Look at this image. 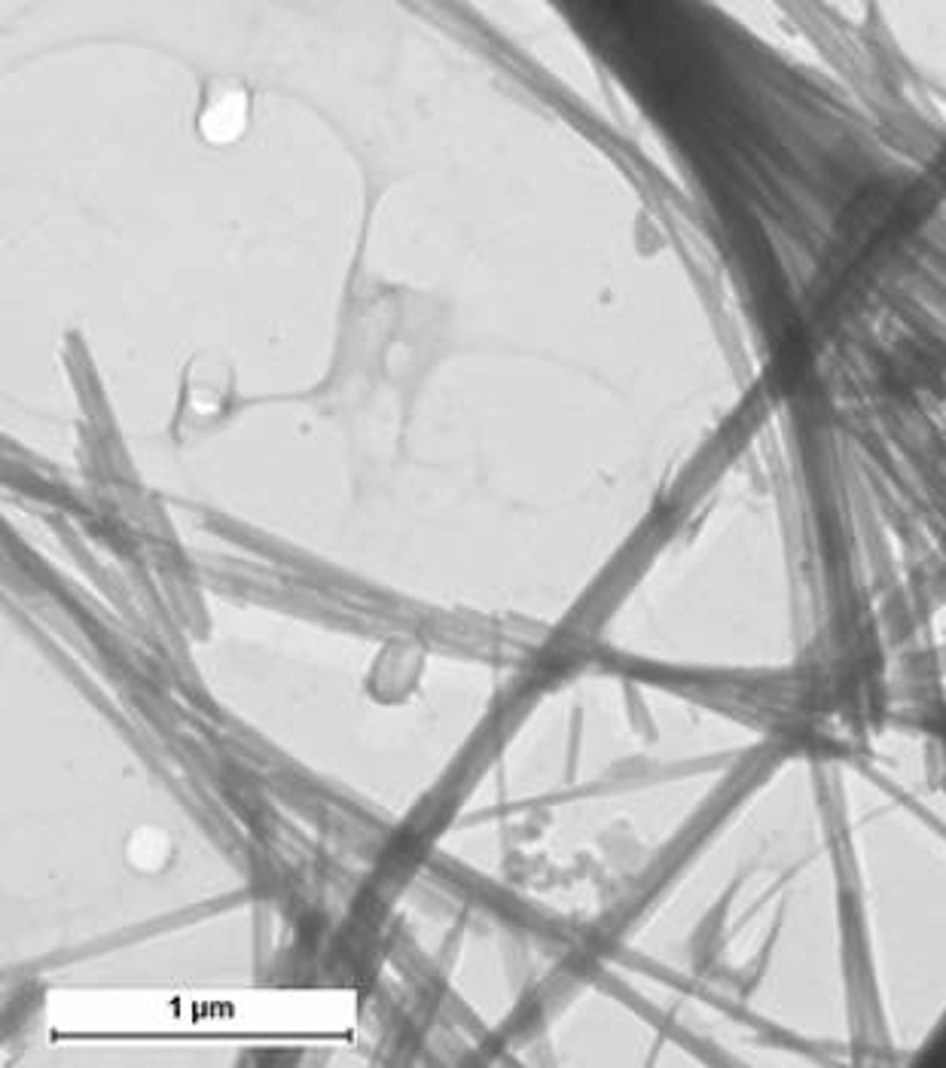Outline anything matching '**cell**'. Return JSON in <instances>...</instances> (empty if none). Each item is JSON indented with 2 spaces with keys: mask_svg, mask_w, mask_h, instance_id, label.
Instances as JSON below:
<instances>
[{
  "mask_svg": "<svg viewBox=\"0 0 946 1068\" xmlns=\"http://www.w3.org/2000/svg\"><path fill=\"white\" fill-rule=\"evenodd\" d=\"M242 116H245V101L238 98V92H229V98H218V101H214V107L205 114V128H211V123L214 125L229 123L232 132H238Z\"/></svg>",
  "mask_w": 946,
  "mask_h": 1068,
  "instance_id": "obj_1",
  "label": "cell"
}]
</instances>
